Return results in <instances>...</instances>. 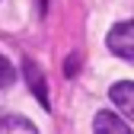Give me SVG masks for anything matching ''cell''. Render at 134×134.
Wrapping results in <instances>:
<instances>
[{
	"label": "cell",
	"mask_w": 134,
	"mask_h": 134,
	"mask_svg": "<svg viewBox=\"0 0 134 134\" xmlns=\"http://www.w3.org/2000/svg\"><path fill=\"white\" fill-rule=\"evenodd\" d=\"M64 74H67V77H74V74H77V58L67 61V70H64Z\"/></svg>",
	"instance_id": "cell-7"
},
{
	"label": "cell",
	"mask_w": 134,
	"mask_h": 134,
	"mask_svg": "<svg viewBox=\"0 0 134 134\" xmlns=\"http://www.w3.org/2000/svg\"><path fill=\"white\" fill-rule=\"evenodd\" d=\"M109 51H115L118 58H134V19H125V23H115L109 29Z\"/></svg>",
	"instance_id": "cell-1"
},
{
	"label": "cell",
	"mask_w": 134,
	"mask_h": 134,
	"mask_svg": "<svg viewBox=\"0 0 134 134\" xmlns=\"http://www.w3.org/2000/svg\"><path fill=\"white\" fill-rule=\"evenodd\" d=\"M23 77H26V86H29V93L42 102V109H48L51 102H48V86H45V77H42V67L35 64V61H23Z\"/></svg>",
	"instance_id": "cell-2"
},
{
	"label": "cell",
	"mask_w": 134,
	"mask_h": 134,
	"mask_svg": "<svg viewBox=\"0 0 134 134\" xmlns=\"http://www.w3.org/2000/svg\"><path fill=\"white\" fill-rule=\"evenodd\" d=\"M93 134H131L128 121L118 118L115 112H96V118H93Z\"/></svg>",
	"instance_id": "cell-4"
},
{
	"label": "cell",
	"mask_w": 134,
	"mask_h": 134,
	"mask_svg": "<svg viewBox=\"0 0 134 134\" xmlns=\"http://www.w3.org/2000/svg\"><path fill=\"white\" fill-rule=\"evenodd\" d=\"M109 96H112L115 109H118L125 118L134 121V83H131V80H118V83H112Z\"/></svg>",
	"instance_id": "cell-3"
},
{
	"label": "cell",
	"mask_w": 134,
	"mask_h": 134,
	"mask_svg": "<svg viewBox=\"0 0 134 134\" xmlns=\"http://www.w3.org/2000/svg\"><path fill=\"white\" fill-rule=\"evenodd\" d=\"M13 80H16V70H13V64L0 54V90H7V86H13Z\"/></svg>",
	"instance_id": "cell-6"
},
{
	"label": "cell",
	"mask_w": 134,
	"mask_h": 134,
	"mask_svg": "<svg viewBox=\"0 0 134 134\" xmlns=\"http://www.w3.org/2000/svg\"><path fill=\"white\" fill-rule=\"evenodd\" d=\"M0 134H38V128L26 115H3L0 118Z\"/></svg>",
	"instance_id": "cell-5"
}]
</instances>
